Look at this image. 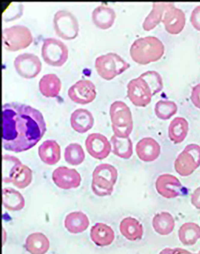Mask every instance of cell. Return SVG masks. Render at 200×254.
Here are the masks:
<instances>
[{"label": "cell", "instance_id": "obj_1", "mask_svg": "<svg viewBox=\"0 0 200 254\" xmlns=\"http://www.w3.org/2000/svg\"><path fill=\"white\" fill-rule=\"evenodd\" d=\"M2 147L18 153L30 150L47 131L42 113L30 106L19 103L2 105Z\"/></svg>", "mask_w": 200, "mask_h": 254}, {"label": "cell", "instance_id": "obj_2", "mask_svg": "<svg viewBox=\"0 0 200 254\" xmlns=\"http://www.w3.org/2000/svg\"><path fill=\"white\" fill-rule=\"evenodd\" d=\"M127 88L130 101L136 107H145L163 89V79L157 71H148L130 81Z\"/></svg>", "mask_w": 200, "mask_h": 254}, {"label": "cell", "instance_id": "obj_3", "mask_svg": "<svg viewBox=\"0 0 200 254\" xmlns=\"http://www.w3.org/2000/svg\"><path fill=\"white\" fill-rule=\"evenodd\" d=\"M164 54V44L158 38L153 36L136 40L130 49L133 61L142 65L158 61Z\"/></svg>", "mask_w": 200, "mask_h": 254}, {"label": "cell", "instance_id": "obj_4", "mask_svg": "<svg viewBox=\"0 0 200 254\" xmlns=\"http://www.w3.org/2000/svg\"><path fill=\"white\" fill-rule=\"evenodd\" d=\"M33 181V171L22 164L18 158L12 155L2 157V182L12 183L19 189L29 186Z\"/></svg>", "mask_w": 200, "mask_h": 254}, {"label": "cell", "instance_id": "obj_5", "mask_svg": "<svg viewBox=\"0 0 200 254\" xmlns=\"http://www.w3.org/2000/svg\"><path fill=\"white\" fill-rule=\"evenodd\" d=\"M110 117L114 135L119 138H128L133 128L132 114L125 103L116 101L110 107Z\"/></svg>", "mask_w": 200, "mask_h": 254}, {"label": "cell", "instance_id": "obj_6", "mask_svg": "<svg viewBox=\"0 0 200 254\" xmlns=\"http://www.w3.org/2000/svg\"><path fill=\"white\" fill-rule=\"evenodd\" d=\"M118 173L116 168L108 164H101L95 168L93 174L92 190L99 196H109L113 191Z\"/></svg>", "mask_w": 200, "mask_h": 254}, {"label": "cell", "instance_id": "obj_7", "mask_svg": "<svg viewBox=\"0 0 200 254\" xmlns=\"http://www.w3.org/2000/svg\"><path fill=\"white\" fill-rule=\"evenodd\" d=\"M95 66L100 77L110 81L122 74L131 65L117 54L109 53L98 57Z\"/></svg>", "mask_w": 200, "mask_h": 254}, {"label": "cell", "instance_id": "obj_8", "mask_svg": "<svg viewBox=\"0 0 200 254\" xmlns=\"http://www.w3.org/2000/svg\"><path fill=\"white\" fill-rule=\"evenodd\" d=\"M2 40L6 50L15 52L29 47L33 43V36L26 26L16 25L2 30Z\"/></svg>", "mask_w": 200, "mask_h": 254}, {"label": "cell", "instance_id": "obj_9", "mask_svg": "<svg viewBox=\"0 0 200 254\" xmlns=\"http://www.w3.org/2000/svg\"><path fill=\"white\" fill-rule=\"evenodd\" d=\"M68 55V47L61 40L55 38L44 40L41 56L47 64L60 67L67 61Z\"/></svg>", "mask_w": 200, "mask_h": 254}, {"label": "cell", "instance_id": "obj_10", "mask_svg": "<svg viewBox=\"0 0 200 254\" xmlns=\"http://www.w3.org/2000/svg\"><path fill=\"white\" fill-rule=\"evenodd\" d=\"M53 24L55 34L63 40H72L78 36V21L71 12L65 9L57 11L53 16Z\"/></svg>", "mask_w": 200, "mask_h": 254}, {"label": "cell", "instance_id": "obj_11", "mask_svg": "<svg viewBox=\"0 0 200 254\" xmlns=\"http://www.w3.org/2000/svg\"><path fill=\"white\" fill-rule=\"evenodd\" d=\"M200 167V146L196 144L187 145L174 162L176 172L184 177L190 176Z\"/></svg>", "mask_w": 200, "mask_h": 254}, {"label": "cell", "instance_id": "obj_12", "mask_svg": "<svg viewBox=\"0 0 200 254\" xmlns=\"http://www.w3.org/2000/svg\"><path fill=\"white\" fill-rule=\"evenodd\" d=\"M14 66L18 74L27 79L36 77L42 69L39 57L32 53L21 54L16 57Z\"/></svg>", "mask_w": 200, "mask_h": 254}, {"label": "cell", "instance_id": "obj_13", "mask_svg": "<svg viewBox=\"0 0 200 254\" xmlns=\"http://www.w3.org/2000/svg\"><path fill=\"white\" fill-rule=\"evenodd\" d=\"M68 94L70 99L75 103L90 104L97 97L96 87L88 79H81L69 88Z\"/></svg>", "mask_w": 200, "mask_h": 254}, {"label": "cell", "instance_id": "obj_14", "mask_svg": "<svg viewBox=\"0 0 200 254\" xmlns=\"http://www.w3.org/2000/svg\"><path fill=\"white\" fill-rule=\"evenodd\" d=\"M157 192L167 199L176 198L183 193L182 184L176 176L164 174L158 176L155 182Z\"/></svg>", "mask_w": 200, "mask_h": 254}, {"label": "cell", "instance_id": "obj_15", "mask_svg": "<svg viewBox=\"0 0 200 254\" xmlns=\"http://www.w3.org/2000/svg\"><path fill=\"white\" fill-rule=\"evenodd\" d=\"M85 147L91 157L102 160L109 156L112 145L105 136L100 133H93L87 136Z\"/></svg>", "mask_w": 200, "mask_h": 254}, {"label": "cell", "instance_id": "obj_16", "mask_svg": "<svg viewBox=\"0 0 200 254\" xmlns=\"http://www.w3.org/2000/svg\"><path fill=\"white\" fill-rule=\"evenodd\" d=\"M52 179L54 184L62 190L77 189L80 186L81 176L74 168L59 167L53 171Z\"/></svg>", "mask_w": 200, "mask_h": 254}, {"label": "cell", "instance_id": "obj_17", "mask_svg": "<svg viewBox=\"0 0 200 254\" xmlns=\"http://www.w3.org/2000/svg\"><path fill=\"white\" fill-rule=\"evenodd\" d=\"M138 158L145 163H151L157 160L161 153V147L157 141L151 137H145L136 145Z\"/></svg>", "mask_w": 200, "mask_h": 254}, {"label": "cell", "instance_id": "obj_18", "mask_svg": "<svg viewBox=\"0 0 200 254\" xmlns=\"http://www.w3.org/2000/svg\"><path fill=\"white\" fill-rule=\"evenodd\" d=\"M162 23L168 33L178 34L183 31L185 26L186 16L182 9L173 5L165 12Z\"/></svg>", "mask_w": 200, "mask_h": 254}, {"label": "cell", "instance_id": "obj_19", "mask_svg": "<svg viewBox=\"0 0 200 254\" xmlns=\"http://www.w3.org/2000/svg\"><path fill=\"white\" fill-rule=\"evenodd\" d=\"M72 128L80 134H84L93 128L94 118L90 111L84 109L76 110L70 119Z\"/></svg>", "mask_w": 200, "mask_h": 254}, {"label": "cell", "instance_id": "obj_20", "mask_svg": "<svg viewBox=\"0 0 200 254\" xmlns=\"http://www.w3.org/2000/svg\"><path fill=\"white\" fill-rule=\"evenodd\" d=\"M116 17L115 10L106 5L98 6L92 13L93 23L101 30L109 29L115 23Z\"/></svg>", "mask_w": 200, "mask_h": 254}, {"label": "cell", "instance_id": "obj_21", "mask_svg": "<svg viewBox=\"0 0 200 254\" xmlns=\"http://www.w3.org/2000/svg\"><path fill=\"white\" fill-rule=\"evenodd\" d=\"M39 155L44 164L53 166L58 163L61 159V147L56 141L49 139L40 145Z\"/></svg>", "mask_w": 200, "mask_h": 254}, {"label": "cell", "instance_id": "obj_22", "mask_svg": "<svg viewBox=\"0 0 200 254\" xmlns=\"http://www.w3.org/2000/svg\"><path fill=\"white\" fill-rule=\"evenodd\" d=\"M92 241L100 247L110 245L115 240V233L112 228L103 223H97L91 230Z\"/></svg>", "mask_w": 200, "mask_h": 254}, {"label": "cell", "instance_id": "obj_23", "mask_svg": "<svg viewBox=\"0 0 200 254\" xmlns=\"http://www.w3.org/2000/svg\"><path fill=\"white\" fill-rule=\"evenodd\" d=\"M120 231L124 237L131 241L141 240L144 231L142 224L136 218H124L120 224Z\"/></svg>", "mask_w": 200, "mask_h": 254}, {"label": "cell", "instance_id": "obj_24", "mask_svg": "<svg viewBox=\"0 0 200 254\" xmlns=\"http://www.w3.org/2000/svg\"><path fill=\"white\" fill-rule=\"evenodd\" d=\"M174 5L171 2H154L153 9L143 23V28L145 31L153 30L163 20L165 12L170 7Z\"/></svg>", "mask_w": 200, "mask_h": 254}, {"label": "cell", "instance_id": "obj_25", "mask_svg": "<svg viewBox=\"0 0 200 254\" xmlns=\"http://www.w3.org/2000/svg\"><path fill=\"white\" fill-rule=\"evenodd\" d=\"M61 87V81L58 76L55 74L44 75L39 82L41 93L48 98L58 97Z\"/></svg>", "mask_w": 200, "mask_h": 254}, {"label": "cell", "instance_id": "obj_26", "mask_svg": "<svg viewBox=\"0 0 200 254\" xmlns=\"http://www.w3.org/2000/svg\"><path fill=\"white\" fill-rule=\"evenodd\" d=\"M65 227L69 233L79 234L83 233L90 225L87 215L81 211L72 212L66 215Z\"/></svg>", "mask_w": 200, "mask_h": 254}, {"label": "cell", "instance_id": "obj_27", "mask_svg": "<svg viewBox=\"0 0 200 254\" xmlns=\"http://www.w3.org/2000/svg\"><path fill=\"white\" fill-rule=\"evenodd\" d=\"M189 123L183 117H176L171 121L169 127V136L174 144H179L185 141L188 134Z\"/></svg>", "mask_w": 200, "mask_h": 254}, {"label": "cell", "instance_id": "obj_28", "mask_svg": "<svg viewBox=\"0 0 200 254\" xmlns=\"http://www.w3.org/2000/svg\"><path fill=\"white\" fill-rule=\"evenodd\" d=\"M50 241L43 233H35L25 241V249L31 254H45L50 249Z\"/></svg>", "mask_w": 200, "mask_h": 254}, {"label": "cell", "instance_id": "obj_29", "mask_svg": "<svg viewBox=\"0 0 200 254\" xmlns=\"http://www.w3.org/2000/svg\"><path fill=\"white\" fill-rule=\"evenodd\" d=\"M152 225L157 234L166 236L173 231L175 221L169 212H161L154 215L152 220Z\"/></svg>", "mask_w": 200, "mask_h": 254}, {"label": "cell", "instance_id": "obj_30", "mask_svg": "<svg viewBox=\"0 0 200 254\" xmlns=\"http://www.w3.org/2000/svg\"><path fill=\"white\" fill-rule=\"evenodd\" d=\"M2 205L11 211H18L25 206V199L18 190L12 188L2 190Z\"/></svg>", "mask_w": 200, "mask_h": 254}, {"label": "cell", "instance_id": "obj_31", "mask_svg": "<svg viewBox=\"0 0 200 254\" xmlns=\"http://www.w3.org/2000/svg\"><path fill=\"white\" fill-rule=\"evenodd\" d=\"M179 238L184 246L195 245L200 239V227L195 222L183 224L179 230Z\"/></svg>", "mask_w": 200, "mask_h": 254}, {"label": "cell", "instance_id": "obj_32", "mask_svg": "<svg viewBox=\"0 0 200 254\" xmlns=\"http://www.w3.org/2000/svg\"><path fill=\"white\" fill-rule=\"evenodd\" d=\"M112 151L114 154L120 158L128 160L133 153V146L131 139L119 138L113 135L110 138Z\"/></svg>", "mask_w": 200, "mask_h": 254}, {"label": "cell", "instance_id": "obj_33", "mask_svg": "<svg viewBox=\"0 0 200 254\" xmlns=\"http://www.w3.org/2000/svg\"><path fill=\"white\" fill-rule=\"evenodd\" d=\"M64 158L66 163L71 166H79L85 160V154L83 148L78 143H71L65 149Z\"/></svg>", "mask_w": 200, "mask_h": 254}, {"label": "cell", "instance_id": "obj_34", "mask_svg": "<svg viewBox=\"0 0 200 254\" xmlns=\"http://www.w3.org/2000/svg\"><path fill=\"white\" fill-rule=\"evenodd\" d=\"M177 106L174 101L160 100L155 104L154 112L158 119L162 120H169L177 112Z\"/></svg>", "mask_w": 200, "mask_h": 254}, {"label": "cell", "instance_id": "obj_35", "mask_svg": "<svg viewBox=\"0 0 200 254\" xmlns=\"http://www.w3.org/2000/svg\"><path fill=\"white\" fill-rule=\"evenodd\" d=\"M190 21L194 28L200 31V5L193 9L190 17Z\"/></svg>", "mask_w": 200, "mask_h": 254}, {"label": "cell", "instance_id": "obj_36", "mask_svg": "<svg viewBox=\"0 0 200 254\" xmlns=\"http://www.w3.org/2000/svg\"><path fill=\"white\" fill-rule=\"evenodd\" d=\"M191 100L194 106L200 109V83L193 88Z\"/></svg>", "mask_w": 200, "mask_h": 254}, {"label": "cell", "instance_id": "obj_37", "mask_svg": "<svg viewBox=\"0 0 200 254\" xmlns=\"http://www.w3.org/2000/svg\"><path fill=\"white\" fill-rule=\"evenodd\" d=\"M191 202L196 208L200 209V186L192 193Z\"/></svg>", "mask_w": 200, "mask_h": 254}, {"label": "cell", "instance_id": "obj_38", "mask_svg": "<svg viewBox=\"0 0 200 254\" xmlns=\"http://www.w3.org/2000/svg\"><path fill=\"white\" fill-rule=\"evenodd\" d=\"M174 254H193L190 253L185 249H180V248H177V249H174Z\"/></svg>", "mask_w": 200, "mask_h": 254}, {"label": "cell", "instance_id": "obj_39", "mask_svg": "<svg viewBox=\"0 0 200 254\" xmlns=\"http://www.w3.org/2000/svg\"><path fill=\"white\" fill-rule=\"evenodd\" d=\"M159 254H174V249L167 248L161 251Z\"/></svg>", "mask_w": 200, "mask_h": 254}, {"label": "cell", "instance_id": "obj_40", "mask_svg": "<svg viewBox=\"0 0 200 254\" xmlns=\"http://www.w3.org/2000/svg\"><path fill=\"white\" fill-rule=\"evenodd\" d=\"M199 254H200V252H199Z\"/></svg>", "mask_w": 200, "mask_h": 254}]
</instances>
